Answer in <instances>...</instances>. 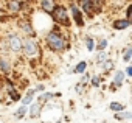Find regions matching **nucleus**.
<instances>
[{"instance_id":"13","label":"nucleus","mask_w":132,"mask_h":123,"mask_svg":"<svg viewBox=\"0 0 132 123\" xmlns=\"http://www.w3.org/2000/svg\"><path fill=\"white\" fill-rule=\"evenodd\" d=\"M34 95H36V90H34V89L28 90V92H27V95H25V98L22 100V104H25V106L31 104V103H33V98H34Z\"/></svg>"},{"instance_id":"7","label":"nucleus","mask_w":132,"mask_h":123,"mask_svg":"<svg viewBox=\"0 0 132 123\" xmlns=\"http://www.w3.org/2000/svg\"><path fill=\"white\" fill-rule=\"evenodd\" d=\"M25 2H20V0H6V10L11 14H19L23 10Z\"/></svg>"},{"instance_id":"23","label":"nucleus","mask_w":132,"mask_h":123,"mask_svg":"<svg viewBox=\"0 0 132 123\" xmlns=\"http://www.w3.org/2000/svg\"><path fill=\"white\" fill-rule=\"evenodd\" d=\"M54 97V94H50V92H45V94H42L40 97H39V103H42L44 104V101H48L50 98H53Z\"/></svg>"},{"instance_id":"31","label":"nucleus","mask_w":132,"mask_h":123,"mask_svg":"<svg viewBox=\"0 0 132 123\" xmlns=\"http://www.w3.org/2000/svg\"><path fill=\"white\" fill-rule=\"evenodd\" d=\"M20 2H25V0H20Z\"/></svg>"},{"instance_id":"8","label":"nucleus","mask_w":132,"mask_h":123,"mask_svg":"<svg viewBox=\"0 0 132 123\" xmlns=\"http://www.w3.org/2000/svg\"><path fill=\"white\" fill-rule=\"evenodd\" d=\"M124 80H126V75H124V72H121V70H117V72H115V75H113V80H112V86H110L112 92H113V89H118V87H121V86H123V83H124Z\"/></svg>"},{"instance_id":"15","label":"nucleus","mask_w":132,"mask_h":123,"mask_svg":"<svg viewBox=\"0 0 132 123\" xmlns=\"http://www.w3.org/2000/svg\"><path fill=\"white\" fill-rule=\"evenodd\" d=\"M86 69H87V63H86V61H81V63H78V66H76L72 72H73V73H84Z\"/></svg>"},{"instance_id":"25","label":"nucleus","mask_w":132,"mask_h":123,"mask_svg":"<svg viewBox=\"0 0 132 123\" xmlns=\"http://www.w3.org/2000/svg\"><path fill=\"white\" fill-rule=\"evenodd\" d=\"M90 83H92V86L98 87L100 83H101V80H100V76H92V78H90Z\"/></svg>"},{"instance_id":"11","label":"nucleus","mask_w":132,"mask_h":123,"mask_svg":"<svg viewBox=\"0 0 132 123\" xmlns=\"http://www.w3.org/2000/svg\"><path fill=\"white\" fill-rule=\"evenodd\" d=\"M42 107H44V104L42 103H31V107H30V117L31 118H37V117H40V112H42Z\"/></svg>"},{"instance_id":"2","label":"nucleus","mask_w":132,"mask_h":123,"mask_svg":"<svg viewBox=\"0 0 132 123\" xmlns=\"http://www.w3.org/2000/svg\"><path fill=\"white\" fill-rule=\"evenodd\" d=\"M22 55L31 61L37 59L40 56V48L37 41H34V37H27L23 39V45H22Z\"/></svg>"},{"instance_id":"18","label":"nucleus","mask_w":132,"mask_h":123,"mask_svg":"<svg viewBox=\"0 0 132 123\" xmlns=\"http://www.w3.org/2000/svg\"><path fill=\"white\" fill-rule=\"evenodd\" d=\"M132 58V45H127V48L124 50V55H123V61L124 63H129Z\"/></svg>"},{"instance_id":"1","label":"nucleus","mask_w":132,"mask_h":123,"mask_svg":"<svg viewBox=\"0 0 132 123\" xmlns=\"http://www.w3.org/2000/svg\"><path fill=\"white\" fill-rule=\"evenodd\" d=\"M45 44H47V47H48L51 51H54V53H61V51H64L65 48L69 47L67 39H65L56 28H53L51 31H48V33L45 34Z\"/></svg>"},{"instance_id":"12","label":"nucleus","mask_w":132,"mask_h":123,"mask_svg":"<svg viewBox=\"0 0 132 123\" xmlns=\"http://www.w3.org/2000/svg\"><path fill=\"white\" fill-rule=\"evenodd\" d=\"M112 27H113V30H120V31H121V30H126V28L130 27V20L126 19V17H124V19H118V20L113 22Z\"/></svg>"},{"instance_id":"29","label":"nucleus","mask_w":132,"mask_h":123,"mask_svg":"<svg viewBox=\"0 0 132 123\" xmlns=\"http://www.w3.org/2000/svg\"><path fill=\"white\" fill-rule=\"evenodd\" d=\"M82 89H84V84L79 83V84L76 86V92H78V94H82Z\"/></svg>"},{"instance_id":"21","label":"nucleus","mask_w":132,"mask_h":123,"mask_svg":"<svg viewBox=\"0 0 132 123\" xmlns=\"http://www.w3.org/2000/svg\"><path fill=\"white\" fill-rule=\"evenodd\" d=\"M106 59H107V53H106L104 50H101V51H100V53L96 55V58H95V61H96L98 64H101L103 61H106Z\"/></svg>"},{"instance_id":"4","label":"nucleus","mask_w":132,"mask_h":123,"mask_svg":"<svg viewBox=\"0 0 132 123\" xmlns=\"http://www.w3.org/2000/svg\"><path fill=\"white\" fill-rule=\"evenodd\" d=\"M50 16H53V20H54L57 25L70 27V16H69V11H67V8H65V6L56 5V8L53 10V13H51Z\"/></svg>"},{"instance_id":"3","label":"nucleus","mask_w":132,"mask_h":123,"mask_svg":"<svg viewBox=\"0 0 132 123\" xmlns=\"http://www.w3.org/2000/svg\"><path fill=\"white\" fill-rule=\"evenodd\" d=\"M5 45L10 51L20 55L22 53V45H23V37H20V34L17 33H8L5 37Z\"/></svg>"},{"instance_id":"5","label":"nucleus","mask_w":132,"mask_h":123,"mask_svg":"<svg viewBox=\"0 0 132 123\" xmlns=\"http://www.w3.org/2000/svg\"><path fill=\"white\" fill-rule=\"evenodd\" d=\"M17 27H19L20 33H23L27 37H34L36 36V30H34V27H33V24H31L30 19H27V17L19 19L17 20Z\"/></svg>"},{"instance_id":"20","label":"nucleus","mask_w":132,"mask_h":123,"mask_svg":"<svg viewBox=\"0 0 132 123\" xmlns=\"http://www.w3.org/2000/svg\"><path fill=\"white\" fill-rule=\"evenodd\" d=\"M107 45H109V42H107V39H101L96 45H95V48L98 50V51H101V50H106L107 48Z\"/></svg>"},{"instance_id":"24","label":"nucleus","mask_w":132,"mask_h":123,"mask_svg":"<svg viewBox=\"0 0 132 123\" xmlns=\"http://www.w3.org/2000/svg\"><path fill=\"white\" fill-rule=\"evenodd\" d=\"M8 95H10V98H11L13 101H17V100H20V94H19V92H17L16 89H14L13 92H10Z\"/></svg>"},{"instance_id":"28","label":"nucleus","mask_w":132,"mask_h":123,"mask_svg":"<svg viewBox=\"0 0 132 123\" xmlns=\"http://www.w3.org/2000/svg\"><path fill=\"white\" fill-rule=\"evenodd\" d=\"M124 75H126V76H132V67H130V66L126 67V73H124Z\"/></svg>"},{"instance_id":"14","label":"nucleus","mask_w":132,"mask_h":123,"mask_svg":"<svg viewBox=\"0 0 132 123\" xmlns=\"http://www.w3.org/2000/svg\"><path fill=\"white\" fill-rule=\"evenodd\" d=\"M115 118L117 120H130L132 118V114L130 112H124V111H118L115 114Z\"/></svg>"},{"instance_id":"30","label":"nucleus","mask_w":132,"mask_h":123,"mask_svg":"<svg viewBox=\"0 0 132 123\" xmlns=\"http://www.w3.org/2000/svg\"><path fill=\"white\" fill-rule=\"evenodd\" d=\"M44 89H45V86H44V84H39V86H37V87H36L34 90H36V92H42Z\"/></svg>"},{"instance_id":"9","label":"nucleus","mask_w":132,"mask_h":123,"mask_svg":"<svg viewBox=\"0 0 132 123\" xmlns=\"http://www.w3.org/2000/svg\"><path fill=\"white\" fill-rule=\"evenodd\" d=\"M70 11H72V14H73V19H75V22H76V25L78 27H84V19H82V11L75 5V3H72L70 5Z\"/></svg>"},{"instance_id":"16","label":"nucleus","mask_w":132,"mask_h":123,"mask_svg":"<svg viewBox=\"0 0 132 123\" xmlns=\"http://www.w3.org/2000/svg\"><path fill=\"white\" fill-rule=\"evenodd\" d=\"M27 112H28V109H27V106H25V104H22V106H20V107H19V109L16 111V114H14V117H16L17 120H20V118H23V117H25V114H27Z\"/></svg>"},{"instance_id":"19","label":"nucleus","mask_w":132,"mask_h":123,"mask_svg":"<svg viewBox=\"0 0 132 123\" xmlns=\"http://www.w3.org/2000/svg\"><path fill=\"white\" fill-rule=\"evenodd\" d=\"M101 66H103V70H104V72H110V70L113 69V63H112L110 59H106V61H103V63H101Z\"/></svg>"},{"instance_id":"6","label":"nucleus","mask_w":132,"mask_h":123,"mask_svg":"<svg viewBox=\"0 0 132 123\" xmlns=\"http://www.w3.org/2000/svg\"><path fill=\"white\" fill-rule=\"evenodd\" d=\"M0 72L5 75H10L13 72V63L6 56V53H0Z\"/></svg>"},{"instance_id":"22","label":"nucleus","mask_w":132,"mask_h":123,"mask_svg":"<svg viewBox=\"0 0 132 123\" xmlns=\"http://www.w3.org/2000/svg\"><path fill=\"white\" fill-rule=\"evenodd\" d=\"M84 42H86V47H87L89 51H93V50H95V41H93L92 37H86Z\"/></svg>"},{"instance_id":"26","label":"nucleus","mask_w":132,"mask_h":123,"mask_svg":"<svg viewBox=\"0 0 132 123\" xmlns=\"http://www.w3.org/2000/svg\"><path fill=\"white\" fill-rule=\"evenodd\" d=\"M130 11H132V3H129L126 8V19H129V20H130Z\"/></svg>"},{"instance_id":"27","label":"nucleus","mask_w":132,"mask_h":123,"mask_svg":"<svg viewBox=\"0 0 132 123\" xmlns=\"http://www.w3.org/2000/svg\"><path fill=\"white\" fill-rule=\"evenodd\" d=\"M89 80H90V75H89V73H84V75H82V80H81V83H82V84H86Z\"/></svg>"},{"instance_id":"17","label":"nucleus","mask_w":132,"mask_h":123,"mask_svg":"<svg viewBox=\"0 0 132 123\" xmlns=\"http://www.w3.org/2000/svg\"><path fill=\"white\" fill-rule=\"evenodd\" d=\"M109 107H110V111H113V112H118V111H123V109H124V106H123L120 101H112V103L109 104Z\"/></svg>"},{"instance_id":"10","label":"nucleus","mask_w":132,"mask_h":123,"mask_svg":"<svg viewBox=\"0 0 132 123\" xmlns=\"http://www.w3.org/2000/svg\"><path fill=\"white\" fill-rule=\"evenodd\" d=\"M39 5H40V10L47 14H51L53 10L56 8V0H39Z\"/></svg>"}]
</instances>
